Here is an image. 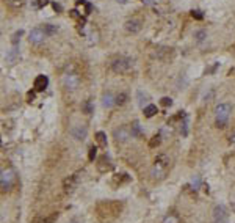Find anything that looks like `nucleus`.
<instances>
[{
	"mask_svg": "<svg viewBox=\"0 0 235 223\" xmlns=\"http://www.w3.org/2000/svg\"><path fill=\"white\" fill-rule=\"evenodd\" d=\"M212 223H229V212L223 204L215 206L212 212Z\"/></svg>",
	"mask_w": 235,
	"mask_h": 223,
	"instance_id": "39448f33",
	"label": "nucleus"
},
{
	"mask_svg": "<svg viewBox=\"0 0 235 223\" xmlns=\"http://www.w3.org/2000/svg\"><path fill=\"white\" fill-rule=\"evenodd\" d=\"M141 27H143V24H141V20L139 19H129L127 22H126V30L129 32V33H138L139 30H141Z\"/></svg>",
	"mask_w": 235,
	"mask_h": 223,
	"instance_id": "9d476101",
	"label": "nucleus"
},
{
	"mask_svg": "<svg viewBox=\"0 0 235 223\" xmlns=\"http://www.w3.org/2000/svg\"><path fill=\"white\" fill-rule=\"evenodd\" d=\"M118 2H121V3H126V2H127V0H118Z\"/></svg>",
	"mask_w": 235,
	"mask_h": 223,
	"instance_id": "e433bc0d",
	"label": "nucleus"
},
{
	"mask_svg": "<svg viewBox=\"0 0 235 223\" xmlns=\"http://www.w3.org/2000/svg\"><path fill=\"white\" fill-rule=\"evenodd\" d=\"M70 223H80V221H77V220H72V221H70Z\"/></svg>",
	"mask_w": 235,
	"mask_h": 223,
	"instance_id": "4c0bfd02",
	"label": "nucleus"
},
{
	"mask_svg": "<svg viewBox=\"0 0 235 223\" xmlns=\"http://www.w3.org/2000/svg\"><path fill=\"white\" fill-rule=\"evenodd\" d=\"M169 167V159L166 156H158L151 168V178L154 181H161L164 176H166V171Z\"/></svg>",
	"mask_w": 235,
	"mask_h": 223,
	"instance_id": "f03ea898",
	"label": "nucleus"
},
{
	"mask_svg": "<svg viewBox=\"0 0 235 223\" xmlns=\"http://www.w3.org/2000/svg\"><path fill=\"white\" fill-rule=\"evenodd\" d=\"M33 99H35V93H33V91H28V93H27V101L32 102Z\"/></svg>",
	"mask_w": 235,
	"mask_h": 223,
	"instance_id": "72a5a7b5",
	"label": "nucleus"
},
{
	"mask_svg": "<svg viewBox=\"0 0 235 223\" xmlns=\"http://www.w3.org/2000/svg\"><path fill=\"white\" fill-rule=\"evenodd\" d=\"M113 168V163L110 162V159L107 157V156H102L100 159H99V162H97V170L100 171V173H107V171H110Z\"/></svg>",
	"mask_w": 235,
	"mask_h": 223,
	"instance_id": "ddd939ff",
	"label": "nucleus"
},
{
	"mask_svg": "<svg viewBox=\"0 0 235 223\" xmlns=\"http://www.w3.org/2000/svg\"><path fill=\"white\" fill-rule=\"evenodd\" d=\"M5 3H6L11 10H19V8L24 7L25 0H5Z\"/></svg>",
	"mask_w": 235,
	"mask_h": 223,
	"instance_id": "f3484780",
	"label": "nucleus"
},
{
	"mask_svg": "<svg viewBox=\"0 0 235 223\" xmlns=\"http://www.w3.org/2000/svg\"><path fill=\"white\" fill-rule=\"evenodd\" d=\"M132 65H133L132 58H129V57H118V58H114L111 61V69L114 72H118V74H122V72H127L132 68Z\"/></svg>",
	"mask_w": 235,
	"mask_h": 223,
	"instance_id": "20e7f679",
	"label": "nucleus"
},
{
	"mask_svg": "<svg viewBox=\"0 0 235 223\" xmlns=\"http://www.w3.org/2000/svg\"><path fill=\"white\" fill-rule=\"evenodd\" d=\"M102 104H104V107H107V109H110V107L116 105V96H114V94H111V93L104 94V97H102Z\"/></svg>",
	"mask_w": 235,
	"mask_h": 223,
	"instance_id": "2eb2a0df",
	"label": "nucleus"
},
{
	"mask_svg": "<svg viewBox=\"0 0 235 223\" xmlns=\"http://www.w3.org/2000/svg\"><path fill=\"white\" fill-rule=\"evenodd\" d=\"M160 141H161L160 135H154V137L151 138V141H149V146H151V148H155V146L160 145Z\"/></svg>",
	"mask_w": 235,
	"mask_h": 223,
	"instance_id": "bb28decb",
	"label": "nucleus"
},
{
	"mask_svg": "<svg viewBox=\"0 0 235 223\" xmlns=\"http://www.w3.org/2000/svg\"><path fill=\"white\" fill-rule=\"evenodd\" d=\"M17 57H19V54H17V47L14 46V47L11 49V51L6 54V61H8L10 65H13V63L17 60Z\"/></svg>",
	"mask_w": 235,
	"mask_h": 223,
	"instance_id": "a211bd4d",
	"label": "nucleus"
},
{
	"mask_svg": "<svg viewBox=\"0 0 235 223\" xmlns=\"http://www.w3.org/2000/svg\"><path fill=\"white\" fill-rule=\"evenodd\" d=\"M126 101H127V94L126 93H121V94L116 96V105H122V104H126Z\"/></svg>",
	"mask_w": 235,
	"mask_h": 223,
	"instance_id": "a878e982",
	"label": "nucleus"
},
{
	"mask_svg": "<svg viewBox=\"0 0 235 223\" xmlns=\"http://www.w3.org/2000/svg\"><path fill=\"white\" fill-rule=\"evenodd\" d=\"M45 5H49V0H36L35 8H44Z\"/></svg>",
	"mask_w": 235,
	"mask_h": 223,
	"instance_id": "2f4dec72",
	"label": "nucleus"
},
{
	"mask_svg": "<svg viewBox=\"0 0 235 223\" xmlns=\"http://www.w3.org/2000/svg\"><path fill=\"white\" fill-rule=\"evenodd\" d=\"M147 102H149V96L139 90V91H138V104L144 109V104H147Z\"/></svg>",
	"mask_w": 235,
	"mask_h": 223,
	"instance_id": "4be33fe9",
	"label": "nucleus"
},
{
	"mask_svg": "<svg viewBox=\"0 0 235 223\" xmlns=\"http://www.w3.org/2000/svg\"><path fill=\"white\" fill-rule=\"evenodd\" d=\"M121 203L118 201H102L97 204L96 211H97V217L102 223H108L113 221L121 212Z\"/></svg>",
	"mask_w": 235,
	"mask_h": 223,
	"instance_id": "f257e3e1",
	"label": "nucleus"
},
{
	"mask_svg": "<svg viewBox=\"0 0 235 223\" xmlns=\"http://www.w3.org/2000/svg\"><path fill=\"white\" fill-rule=\"evenodd\" d=\"M229 141L235 145V132H233V134H230V137H229Z\"/></svg>",
	"mask_w": 235,
	"mask_h": 223,
	"instance_id": "c9c22d12",
	"label": "nucleus"
},
{
	"mask_svg": "<svg viewBox=\"0 0 235 223\" xmlns=\"http://www.w3.org/2000/svg\"><path fill=\"white\" fill-rule=\"evenodd\" d=\"M130 131H132V137H136V138L143 137V129H141V124H139L138 121H133V123H132Z\"/></svg>",
	"mask_w": 235,
	"mask_h": 223,
	"instance_id": "dca6fc26",
	"label": "nucleus"
},
{
	"mask_svg": "<svg viewBox=\"0 0 235 223\" xmlns=\"http://www.w3.org/2000/svg\"><path fill=\"white\" fill-rule=\"evenodd\" d=\"M113 137H114V140H116L118 143H126V141L132 137V131H130L129 127H126V126H121V127L114 129Z\"/></svg>",
	"mask_w": 235,
	"mask_h": 223,
	"instance_id": "6e6552de",
	"label": "nucleus"
},
{
	"mask_svg": "<svg viewBox=\"0 0 235 223\" xmlns=\"http://www.w3.org/2000/svg\"><path fill=\"white\" fill-rule=\"evenodd\" d=\"M22 30H19V32H16L14 35H13V38H11V42H13V46H17V42H19V39H20V36H22Z\"/></svg>",
	"mask_w": 235,
	"mask_h": 223,
	"instance_id": "c85d7f7f",
	"label": "nucleus"
},
{
	"mask_svg": "<svg viewBox=\"0 0 235 223\" xmlns=\"http://www.w3.org/2000/svg\"><path fill=\"white\" fill-rule=\"evenodd\" d=\"M94 138H96V141H97V145L100 148H107V135L104 132H97Z\"/></svg>",
	"mask_w": 235,
	"mask_h": 223,
	"instance_id": "aec40b11",
	"label": "nucleus"
},
{
	"mask_svg": "<svg viewBox=\"0 0 235 223\" xmlns=\"http://www.w3.org/2000/svg\"><path fill=\"white\" fill-rule=\"evenodd\" d=\"M53 10H55L57 13H61V10H63V8H61V5H60V3H53Z\"/></svg>",
	"mask_w": 235,
	"mask_h": 223,
	"instance_id": "f704fd0d",
	"label": "nucleus"
},
{
	"mask_svg": "<svg viewBox=\"0 0 235 223\" xmlns=\"http://www.w3.org/2000/svg\"><path fill=\"white\" fill-rule=\"evenodd\" d=\"M16 179V175L13 170H2V176H0V185H2V192H6L13 187Z\"/></svg>",
	"mask_w": 235,
	"mask_h": 223,
	"instance_id": "0eeeda50",
	"label": "nucleus"
},
{
	"mask_svg": "<svg viewBox=\"0 0 235 223\" xmlns=\"http://www.w3.org/2000/svg\"><path fill=\"white\" fill-rule=\"evenodd\" d=\"M230 112H232V107L230 104H220L216 109H215V115H216V127L223 129L226 127L227 121H229V116H230Z\"/></svg>",
	"mask_w": 235,
	"mask_h": 223,
	"instance_id": "7ed1b4c3",
	"label": "nucleus"
},
{
	"mask_svg": "<svg viewBox=\"0 0 235 223\" xmlns=\"http://www.w3.org/2000/svg\"><path fill=\"white\" fill-rule=\"evenodd\" d=\"M144 116L146 118H151V116H154L155 113H157V105H154V104H149V105H146L144 107Z\"/></svg>",
	"mask_w": 235,
	"mask_h": 223,
	"instance_id": "412c9836",
	"label": "nucleus"
},
{
	"mask_svg": "<svg viewBox=\"0 0 235 223\" xmlns=\"http://www.w3.org/2000/svg\"><path fill=\"white\" fill-rule=\"evenodd\" d=\"M96 154H97V148H96V146H91V148H89V151H88V159L92 162V160H94V157H96Z\"/></svg>",
	"mask_w": 235,
	"mask_h": 223,
	"instance_id": "cd10ccee",
	"label": "nucleus"
},
{
	"mask_svg": "<svg viewBox=\"0 0 235 223\" xmlns=\"http://www.w3.org/2000/svg\"><path fill=\"white\" fill-rule=\"evenodd\" d=\"M160 104H161L163 107H169V105L173 104V99H171V97H161Z\"/></svg>",
	"mask_w": 235,
	"mask_h": 223,
	"instance_id": "c756f323",
	"label": "nucleus"
},
{
	"mask_svg": "<svg viewBox=\"0 0 235 223\" xmlns=\"http://www.w3.org/2000/svg\"><path fill=\"white\" fill-rule=\"evenodd\" d=\"M191 16H193L194 19H198V20H201V19L204 17L202 11H199V10H193V11H191Z\"/></svg>",
	"mask_w": 235,
	"mask_h": 223,
	"instance_id": "473e14b6",
	"label": "nucleus"
},
{
	"mask_svg": "<svg viewBox=\"0 0 235 223\" xmlns=\"http://www.w3.org/2000/svg\"><path fill=\"white\" fill-rule=\"evenodd\" d=\"M41 29L44 30L45 36H52V35H55V33H57V27L50 25V24H44V25H42Z\"/></svg>",
	"mask_w": 235,
	"mask_h": 223,
	"instance_id": "5701e85b",
	"label": "nucleus"
},
{
	"mask_svg": "<svg viewBox=\"0 0 235 223\" xmlns=\"http://www.w3.org/2000/svg\"><path fill=\"white\" fill-rule=\"evenodd\" d=\"M92 110H94L92 102L89 101V99H86V101L82 104V112H83L85 115H91V113H92Z\"/></svg>",
	"mask_w": 235,
	"mask_h": 223,
	"instance_id": "6ab92c4d",
	"label": "nucleus"
},
{
	"mask_svg": "<svg viewBox=\"0 0 235 223\" xmlns=\"http://www.w3.org/2000/svg\"><path fill=\"white\" fill-rule=\"evenodd\" d=\"M205 36H207L205 30H198V32L194 33V39H196L198 42H202V41L205 39Z\"/></svg>",
	"mask_w": 235,
	"mask_h": 223,
	"instance_id": "393cba45",
	"label": "nucleus"
},
{
	"mask_svg": "<svg viewBox=\"0 0 235 223\" xmlns=\"http://www.w3.org/2000/svg\"><path fill=\"white\" fill-rule=\"evenodd\" d=\"M35 90L36 91H44L47 88V85H49V79H47V76H38L35 79Z\"/></svg>",
	"mask_w": 235,
	"mask_h": 223,
	"instance_id": "4468645a",
	"label": "nucleus"
},
{
	"mask_svg": "<svg viewBox=\"0 0 235 223\" xmlns=\"http://www.w3.org/2000/svg\"><path fill=\"white\" fill-rule=\"evenodd\" d=\"M63 85H64V88L69 90V91L77 90L79 85H80V76H79V74H75V72H67V74H64V76H63Z\"/></svg>",
	"mask_w": 235,
	"mask_h": 223,
	"instance_id": "423d86ee",
	"label": "nucleus"
},
{
	"mask_svg": "<svg viewBox=\"0 0 235 223\" xmlns=\"http://www.w3.org/2000/svg\"><path fill=\"white\" fill-rule=\"evenodd\" d=\"M44 36H45V33H44L42 29H33V30L30 32V36H28V38H30V42L39 44V42H42Z\"/></svg>",
	"mask_w": 235,
	"mask_h": 223,
	"instance_id": "9b49d317",
	"label": "nucleus"
},
{
	"mask_svg": "<svg viewBox=\"0 0 235 223\" xmlns=\"http://www.w3.org/2000/svg\"><path fill=\"white\" fill-rule=\"evenodd\" d=\"M80 175H83V173H82V171H77L75 175H72L70 178H66V179H64L63 187H64V192H66V193L74 192L75 185H77V184H79V181H80Z\"/></svg>",
	"mask_w": 235,
	"mask_h": 223,
	"instance_id": "1a4fd4ad",
	"label": "nucleus"
},
{
	"mask_svg": "<svg viewBox=\"0 0 235 223\" xmlns=\"http://www.w3.org/2000/svg\"><path fill=\"white\" fill-rule=\"evenodd\" d=\"M191 185H193V189H194V190H198V189L201 187V178H199V176L193 178V181H191Z\"/></svg>",
	"mask_w": 235,
	"mask_h": 223,
	"instance_id": "7c9ffc66",
	"label": "nucleus"
},
{
	"mask_svg": "<svg viewBox=\"0 0 235 223\" xmlns=\"http://www.w3.org/2000/svg\"><path fill=\"white\" fill-rule=\"evenodd\" d=\"M86 134H88V129L85 126H75V127L70 129V135H72L75 140H85Z\"/></svg>",
	"mask_w": 235,
	"mask_h": 223,
	"instance_id": "f8f14e48",
	"label": "nucleus"
},
{
	"mask_svg": "<svg viewBox=\"0 0 235 223\" xmlns=\"http://www.w3.org/2000/svg\"><path fill=\"white\" fill-rule=\"evenodd\" d=\"M163 223H180V218L176 214H169V215H166L163 218Z\"/></svg>",
	"mask_w": 235,
	"mask_h": 223,
	"instance_id": "b1692460",
	"label": "nucleus"
}]
</instances>
